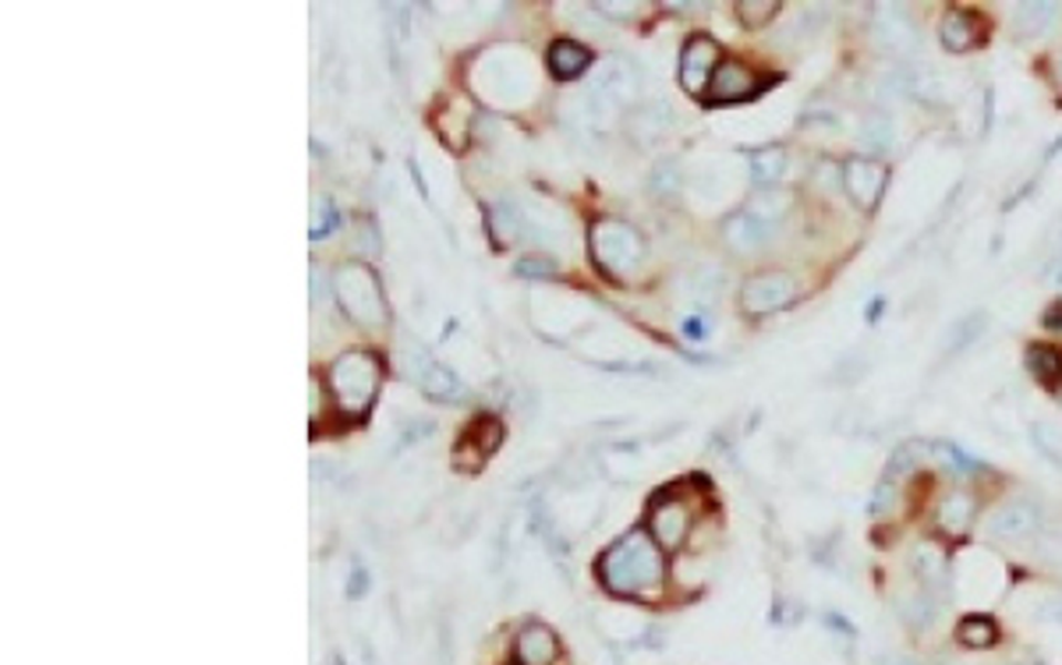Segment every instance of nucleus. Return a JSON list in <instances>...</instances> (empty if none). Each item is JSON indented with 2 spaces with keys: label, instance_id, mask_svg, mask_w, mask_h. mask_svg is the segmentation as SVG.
Here are the masks:
<instances>
[{
  "label": "nucleus",
  "instance_id": "obj_1",
  "mask_svg": "<svg viewBox=\"0 0 1062 665\" xmlns=\"http://www.w3.org/2000/svg\"><path fill=\"white\" fill-rule=\"evenodd\" d=\"M599 578L606 591L620 599H659L666 581V563L648 531H627L617 545H609L599 560Z\"/></svg>",
  "mask_w": 1062,
  "mask_h": 665
},
{
  "label": "nucleus",
  "instance_id": "obj_2",
  "mask_svg": "<svg viewBox=\"0 0 1062 665\" xmlns=\"http://www.w3.org/2000/svg\"><path fill=\"white\" fill-rule=\"evenodd\" d=\"M330 389L337 407L351 418H362L380 393V362L365 351L340 354L330 368Z\"/></svg>",
  "mask_w": 1062,
  "mask_h": 665
},
{
  "label": "nucleus",
  "instance_id": "obj_3",
  "mask_svg": "<svg viewBox=\"0 0 1062 665\" xmlns=\"http://www.w3.org/2000/svg\"><path fill=\"white\" fill-rule=\"evenodd\" d=\"M333 294L340 301V309L348 312V319H354L358 326H383L386 319V304H383V287L375 280V273L362 262H348L333 273Z\"/></svg>",
  "mask_w": 1062,
  "mask_h": 665
},
{
  "label": "nucleus",
  "instance_id": "obj_4",
  "mask_svg": "<svg viewBox=\"0 0 1062 665\" xmlns=\"http://www.w3.org/2000/svg\"><path fill=\"white\" fill-rule=\"evenodd\" d=\"M591 256L606 269V273L623 277L638 269V262L645 259V238L623 220H596L588 233Z\"/></svg>",
  "mask_w": 1062,
  "mask_h": 665
},
{
  "label": "nucleus",
  "instance_id": "obj_5",
  "mask_svg": "<svg viewBox=\"0 0 1062 665\" xmlns=\"http://www.w3.org/2000/svg\"><path fill=\"white\" fill-rule=\"evenodd\" d=\"M797 294H801V280L794 273H786V269H772V273H759L744 283L741 304L751 315H769L794 304Z\"/></svg>",
  "mask_w": 1062,
  "mask_h": 665
},
{
  "label": "nucleus",
  "instance_id": "obj_6",
  "mask_svg": "<svg viewBox=\"0 0 1062 665\" xmlns=\"http://www.w3.org/2000/svg\"><path fill=\"white\" fill-rule=\"evenodd\" d=\"M886 185H889V167L881 164V159H872V156H854L843 164V188L854 199L857 209L872 212L881 195H886Z\"/></svg>",
  "mask_w": 1062,
  "mask_h": 665
},
{
  "label": "nucleus",
  "instance_id": "obj_7",
  "mask_svg": "<svg viewBox=\"0 0 1062 665\" xmlns=\"http://www.w3.org/2000/svg\"><path fill=\"white\" fill-rule=\"evenodd\" d=\"M691 531V507L677 496H659L648 510V534L656 538V545L666 552H677L683 538Z\"/></svg>",
  "mask_w": 1062,
  "mask_h": 665
},
{
  "label": "nucleus",
  "instance_id": "obj_8",
  "mask_svg": "<svg viewBox=\"0 0 1062 665\" xmlns=\"http://www.w3.org/2000/svg\"><path fill=\"white\" fill-rule=\"evenodd\" d=\"M872 40L893 53V58H907L917 46V25L914 18L907 14V8L899 4H878L875 14H872Z\"/></svg>",
  "mask_w": 1062,
  "mask_h": 665
},
{
  "label": "nucleus",
  "instance_id": "obj_9",
  "mask_svg": "<svg viewBox=\"0 0 1062 665\" xmlns=\"http://www.w3.org/2000/svg\"><path fill=\"white\" fill-rule=\"evenodd\" d=\"M638 96V75L627 61H606L602 71L591 82V103L599 106L602 114H614L620 106H627Z\"/></svg>",
  "mask_w": 1062,
  "mask_h": 665
},
{
  "label": "nucleus",
  "instance_id": "obj_10",
  "mask_svg": "<svg viewBox=\"0 0 1062 665\" xmlns=\"http://www.w3.org/2000/svg\"><path fill=\"white\" fill-rule=\"evenodd\" d=\"M762 93V79L759 71H751L744 61H733V58H723L712 75V85H709V103H741V100H751Z\"/></svg>",
  "mask_w": 1062,
  "mask_h": 665
},
{
  "label": "nucleus",
  "instance_id": "obj_11",
  "mask_svg": "<svg viewBox=\"0 0 1062 665\" xmlns=\"http://www.w3.org/2000/svg\"><path fill=\"white\" fill-rule=\"evenodd\" d=\"M719 61H723L719 58V46L712 40H705V35H694L680 53V85L688 89L691 96H705Z\"/></svg>",
  "mask_w": 1062,
  "mask_h": 665
},
{
  "label": "nucleus",
  "instance_id": "obj_12",
  "mask_svg": "<svg viewBox=\"0 0 1062 665\" xmlns=\"http://www.w3.org/2000/svg\"><path fill=\"white\" fill-rule=\"evenodd\" d=\"M408 372H415V383L429 393L432 401H461L464 389L457 383V375L450 372L446 365L432 362L425 357L415 344H411V362H408Z\"/></svg>",
  "mask_w": 1062,
  "mask_h": 665
},
{
  "label": "nucleus",
  "instance_id": "obj_13",
  "mask_svg": "<svg viewBox=\"0 0 1062 665\" xmlns=\"http://www.w3.org/2000/svg\"><path fill=\"white\" fill-rule=\"evenodd\" d=\"M1038 528V510L1028 499H1013L1002 502V507L988 517V534L999 538V542H1020Z\"/></svg>",
  "mask_w": 1062,
  "mask_h": 665
},
{
  "label": "nucleus",
  "instance_id": "obj_14",
  "mask_svg": "<svg viewBox=\"0 0 1062 665\" xmlns=\"http://www.w3.org/2000/svg\"><path fill=\"white\" fill-rule=\"evenodd\" d=\"M560 655V641L543 623H528L517 637V658L520 665H553Z\"/></svg>",
  "mask_w": 1062,
  "mask_h": 665
},
{
  "label": "nucleus",
  "instance_id": "obj_15",
  "mask_svg": "<svg viewBox=\"0 0 1062 665\" xmlns=\"http://www.w3.org/2000/svg\"><path fill=\"white\" fill-rule=\"evenodd\" d=\"M723 238H726V245L736 251V256H754V251L765 248L769 227H762L759 220H751L747 212H733V217L723 224Z\"/></svg>",
  "mask_w": 1062,
  "mask_h": 665
},
{
  "label": "nucleus",
  "instance_id": "obj_16",
  "mask_svg": "<svg viewBox=\"0 0 1062 665\" xmlns=\"http://www.w3.org/2000/svg\"><path fill=\"white\" fill-rule=\"evenodd\" d=\"M910 570H914V578L921 581L925 588H942L946 578H949L946 552L935 545V542H917L914 552H910Z\"/></svg>",
  "mask_w": 1062,
  "mask_h": 665
},
{
  "label": "nucleus",
  "instance_id": "obj_17",
  "mask_svg": "<svg viewBox=\"0 0 1062 665\" xmlns=\"http://www.w3.org/2000/svg\"><path fill=\"white\" fill-rule=\"evenodd\" d=\"M790 209H794V195H790L786 188H762L747 199L744 212L751 220H759L762 227H772V224H780Z\"/></svg>",
  "mask_w": 1062,
  "mask_h": 665
},
{
  "label": "nucleus",
  "instance_id": "obj_18",
  "mask_svg": "<svg viewBox=\"0 0 1062 665\" xmlns=\"http://www.w3.org/2000/svg\"><path fill=\"white\" fill-rule=\"evenodd\" d=\"M588 64H591V53L581 43L560 40V43L549 46V67H553L556 79H578V75H585V71H588Z\"/></svg>",
  "mask_w": 1062,
  "mask_h": 665
},
{
  "label": "nucleus",
  "instance_id": "obj_19",
  "mask_svg": "<svg viewBox=\"0 0 1062 665\" xmlns=\"http://www.w3.org/2000/svg\"><path fill=\"white\" fill-rule=\"evenodd\" d=\"M790 170V156L780 146H765L759 153H751V177L762 188H780V181Z\"/></svg>",
  "mask_w": 1062,
  "mask_h": 665
},
{
  "label": "nucleus",
  "instance_id": "obj_20",
  "mask_svg": "<svg viewBox=\"0 0 1062 665\" xmlns=\"http://www.w3.org/2000/svg\"><path fill=\"white\" fill-rule=\"evenodd\" d=\"M1055 18H1059L1055 4H1020L1013 14V25L1023 40H1041V35H1049L1055 29Z\"/></svg>",
  "mask_w": 1062,
  "mask_h": 665
},
{
  "label": "nucleus",
  "instance_id": "obj_21",
  "mask_svg": "<svg viewBox=\"0 0 1062 665\" xmlns=\"http://www.w3.org/2000/svg\"><path fill=\"white\" fill-rule=\"evenodd\" d=\"M978 22L970 18L967 11H949L942 18V46L949 53H967L970 46L978 43Z\"/></svg>",
  "mask_w": 1062,
  "mask_h": 665
},
{
  "label": "nucleus",
  "instance_id": "obj_22",
  "mask_svg": "<svg viewBox=\"0 0 1062 665\" xmlns=\"http://www.w3.org/2000/svg\"><path fill=\"white\" fill-rule=\"evenodd\" d=\"M857 138L868 153H889L896 146V121L889 114H868L860 121Z\"/></svg>",
  "mask_w": 1062,
  "mask_h": 665
},
{
  "label": "nucleus",
  "instance_id": "obj_23",
  "mask_svg": "<svg viewBox=\"0 0 1062 665\" xmlns=\"http://www.w3.org/2000/svg\"><path fill=\"white\" fill-rule=\"evenodd\" d=\"M939 524L949 534H963L970 524H975V499H970L967 492L946 496L942 507H939Z\"/></svg>",
  "mask_w": 1062,
  "mask_h": 665
},
{
  "label": "nucleus",
  "instance_id": "obj_24",
  "mask_svg": "<svg viewBox=\"0 0 1062 665\" xmlns=\"http://www.w3.org/2000/svg\"><path fill=\"white\" fill-rule=\"evenodd\" d=\"M984 330H988V315H984V312L963 315L957 326L949 330V336H946V354H960V351H967V347H975L978 340L984 336Z\"/></svg>",
  "mask_w": 1062,
  "mask_h": 665
},
{
  "label": "nucleus",
  "instance_id": "obj_25",
  "mask_svg": "<svg viewBox=\"0 0 1062 665\" xmlns=\"http://www.w3.org/2000/svg\"><path fill=\"white\" fill-rule=\"evenodd\" d=\"M957 637L967 644V648H992V644L999 641V626L988 620V616H967V620L960 623Z\"/></svg>",
  "mask_w": 1062,
  "mask_h": 665
},
{
  "label": "nucleus",
  "instance_id": "obj_26",
  "mask_svg": "<svg viewBox=\"0 0 1062 665\" xmlns=\"http://www.w3.org/2000/svg\"><path fill=\"white\" fill-rule=\"evenodd\" d=\"M928 454H931V446L921 443V439H910V443H904V446H896L893 457H889V478H899V475L914 471V467H921V460H925Z\"/></svg>",
  "mask_w": 1062,
  "mask_h": 665
},
{
  "label": "nucleus",
  "instance_id": "obj_27",
  "mask_svg": "<svg viewBox=\"0 0 1062 665\" xmlns=\"http://www.w3.org/2000/svg\"><path fill=\"white\" fill-rule=\"evenodd\" d=\"M1031 357V372L1038 375L1041 383H1055L1059 375H1062V354L1059 351H1052V347H1031L1028 351Z\"/></svg>",
  "mask_w": 1062,
  "mask_h": 665
},
{
  "label": "nucleus",
  "instance_id": "obj_28",
  "mask_svg": "<svg viewBox=\"0 0 1062 665\" xmlns=\"http://www.w3.org/2000/svg\"><path fill=\"white\" fill-rule=\"evenodd\" d=\"M736 11H741L744 25H765L769 18L780 11V4H776V0H754V4H751V0H744V4H736Z\"/></svg>",
  "mask_w": 1062,
  "mask_h": 665
},
{
  "label": "nucleus",
  "instance_id": "obj_29",
  "mask_svg": "<svg viewBox=\"0 0 1062 665\" xmlns=\"http://www.w3.org/2000/svg\"><path fill=\"white\" fill-rule=\"evenodd\" d=\"M904 613L910 616V623H914V626H928V623L935 620V605H931L928 599H914V602L904 609Z\"/></svg>",
  "mask_w": 1062,
  "mask_h": 665
},
{
  "label": "nucleus",
  "instance_id": "obj_30",
  "mask_svg": "<svg viewBox=\"0 0 1062 665\" xmlns=\"http://www.w3.org/2000/svg\"><path fill=\"white\" fill-rule=\"evenodd\" d=\"M893 499H896V481H893V478H886V481H881L878 489H875V499H872V513H881V510L889 507Z\"/></svg>",
  "mask_w": 1062,
  "mask_h": 665
},
{
  "label": "nucleus",
  "instance_id": "obj_31",
  "mask_svg": "<svg viewBox=\"0 0 1062 665\" xmlns=\"http://www.w3.org/2000/svg\"><path fill=\"white\" fill-rule=\"evenodd\" d=\"M683 336H688V340H705L709 336V322L701 315H688V319H683Z\"/></svg>",
  "mask_w": 1062,
  "mask_h": 665
},
{
  "label": "nucleus",
  "instance_id": "obj_32",
  "mask_svg": "<svg viewBox=\"0 0 1062 665\" xmlns=\"http://www.w3.org/2000/svg\"><path fill=\"white\" fill-rule=\"evenodd\" d=\"M517 269H520V273H525V277H546V273H549V266H546V262H538V259H525Z\"/></svg>",
  "mask_w": 1062,
  "mask_h": 665
},
{
  "label": "nucleus",
  "instance_id": "obj_33",
  "mask_svg": "<svg viewBox=\"0 0 1062 665\" xmlns=\"http://www.w3.org/2000/svg\"><path fill=\"white\" fill-rule=\"evenodd\" d=\"M1045 326L1049 330H1062V301H1055L1052 309L1045 312Z\"/></svg>",
  "mask_w": 1062,
  "mask_h": 665
},
{
  "label": "nucleus",
  "instance_id": "obj_34",
  "mask_svg": "<svg viewBox=\"0 0 1062 665\" xmlns=\"http://www.w3.org/2000/svg\"><path fill=\"white\" fill-rule=\"evenodd\" d=\"M1045 277H1049L1052 283H1059V287H1062V256H1055V259L1049 262V273H1045Z\"/></svg>",
  "mask_w": 1062,
  "mask_h": 665
}]
</instances>
